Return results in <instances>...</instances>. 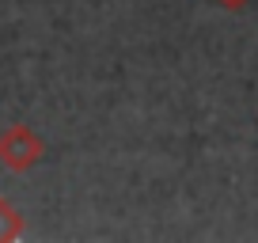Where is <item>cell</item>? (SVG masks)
Wrapping results in <instances>:
<instances>
[{"label":"cell","mask_w":258,"mask_h":243,"mask_svg":"<svg viewBox=\"0 0 258 243\" xmlns=\"http://www.w3.org/2000/svg\"><path fill=\"white\" fill-rule=\"evenodd\" d=\"M23 228H27L23 213H19L16 205L8 202V198H0V243L19 239V235H23Z\"/></svg>","instance_id":"2"},{"label":"cell","mask_w":258,"mask_h":243,"mask_svg":"<svg viewBox=\"0 0 258 243\" xmlns=\"http://www.w3.org/2000/svg\"><path fill=\"white\" fill-rule=\"evenodd\" d=\"M46 156V141L27 126V122H12L8 130H0V167L12 175L38 167V160Z\"/></svg>","instance_id":"1"},{"label":"cell","mask_w":258,"mask_h":243,"mask_svg":"<svg viewBox=\"0 0 258 243\" xmlns=\"http://www.w3.org/2000/svg\"><path fill=\"white\" fill-rule=\"evenodd\" d=\"M220 8H228V12H239V8H247L250 0H217Z\"/></svg>","instance_id":"3"}]
</instances>
